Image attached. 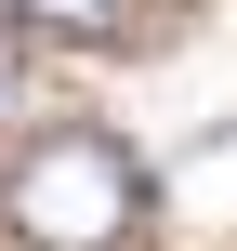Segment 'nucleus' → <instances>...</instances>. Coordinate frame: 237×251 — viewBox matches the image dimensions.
I'll list each match as a JSON object with an SVG mask.
<instances>
[{
	"instance_id": "1",
	"label": "nucleus",
	"mask_w": 237,
	"mask_h": 251,
	"mask_svg": "<svg viewBox=\"0 0 237 251\" xmlns=\"http://www.w3.org/2000/svg\"><path fill=\"white\" fill-rule=\"evenodd\" d=\"M0 225L26 251H119L145 225V172H132L119 132H40L0 185Z\"/></svg>"
},
{
	"instance_id": "2",
	"label": "nucleus",
	"mask_w": 237,
	"mask_h": 251,
	"mask_svg": "<svg viewBox=\"0 0 237 251\" xmlns=\"http://www.w3.org/2000/svg\"><path fill=\"white\" fill-rule=\"evenodd\" d=\"M0 13H13L26 40H106V26H119V0H0Z\"/></svg>"
},
{
	"instance_id": "3",
	"label": "nucleus",
	"mask_w": 237,
	"mask_h": 251,
	"mask_svg": "<svg viewBox=\"0 0 237 251\" xmlns=\"http://www.w3.org/2000/svg\"><path fill=\"white\" fill-rule=\"evenodd\" d=\"M0 93H13V66H0Z\"/></svg>"
}]
</instances>
